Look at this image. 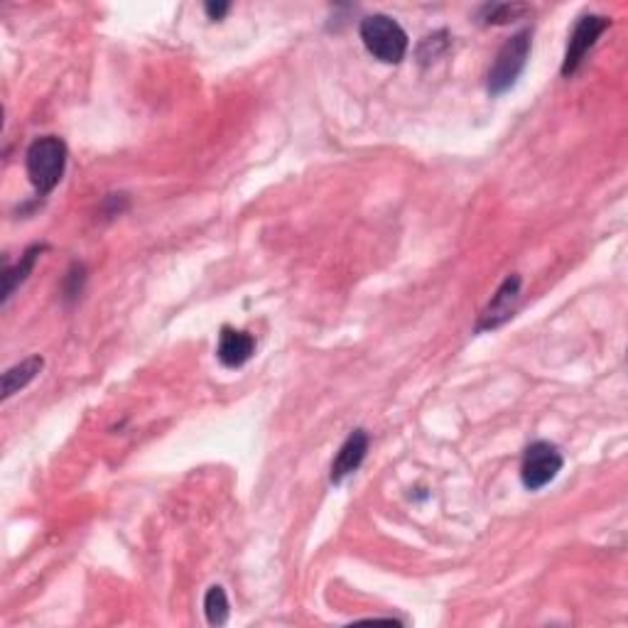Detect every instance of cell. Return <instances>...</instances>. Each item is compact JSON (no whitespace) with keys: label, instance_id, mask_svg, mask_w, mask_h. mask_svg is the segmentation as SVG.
Wrapping results in <instances>:
<instances>
[{"label":"cell","instance_id":"obj_1","mask_svg":"<svg viewBox=\"0 0 628 628\" xmlns=\"http://www.w3.org/2000/svg\"><path fill=\"white\" fill-rule=\"evenodd\" d=\"M27 177L40 197L50 194L62 182L67 170V145L57 135H42L27 148L25 153Z\"/></svg>","mask_w":628,"mask_h":628},{"label":"cell","instance_id":"obj_2","mask_svg":"<svg viewBox=\"0 0 628 628\" xmlns=\"http://www.w3.org/2000/svg\"><path fill=\"white\" fill-rule=\"evenodd\" d=\"M359 35L364 40L366 50L383 64H398L408 54V35L388 15H368V18L361 20Z\"/></svg>","mask_w":628,"mask_h":628},{"label":"cell","instance_id":"obj_3","mask_svg":"<svg viewBox=\"0 0 628 628\" xmlns=\"http://www.w3.org/2000/svg\"><path fill=\"white\" fill-rule=\"evenodd\" d=\"M530 57V30H521L501 47L489 72V94L501 96L516 84Z\"/></svg>","mask_w":628,"mask_h":628},{"label":"cell","instance_id":"obj_4","mask_svg":"<svg viewBox=\"0 0 628 628\" xmlns=\"http://www.w3.org/2000/svg\"><path fill=\"white\" fill-rule=\"evenodd\" d=\"M562 459L560 449L550 442H533L523 454V464H521V479L523 486L528 491H540L555 481V476L562 471Z\"/></svg>","mask_w":628,"mask_h":628},{"label":"cell","instance_id":"obj_5","mask_svg":"<svg viewBox=\"0 0 628 628\" xmlns=\"http://www.w3.org/2000/svg\"><path fill=\"white\" fill-rule=\"evenodd\" d=\"M606 30H609V18H604V15H582L577 20L570 42H567L565 59H562V77H572L582 67L584 57L597 45V40Z\"/></svg>","mask_w":628,"mask_h":628},{"label":"cell","instance_id":"obj_6","mask_svg":"<svg viewBox=\"0 0 628 628\" xmlns=\"http://www.w3.org/2000/svg\"><path fill=\"white\" fill-rule=\"evenodd\" d=\"M521 275H508L506 280L501 283V288L496 290V295L491 297L489 307L481 312L479 324H476V332H486V329H496L501 327L503 322L513 317L516 312L518 300H521Z\"/></svg>","mask_w":628,"mask_h":628},{"label":"cell","instance_id":"obj_7","mask_svg":"<svg viewBox=\"0 0 628 628\" xmlns=\"http://www.w3.org/2000/svg\"><path fill=\"white\" fill-rule=\"evenodd\" d=\"M256 354V339L248 332H241V329L234 327H224L221 329L219 346H216V356L226 368H238L246 361H251V356Z\"/></svg>","mask_w":628,"mask_h":628},{"label":"cell","instance_id":"obj_8","mask_svg":"<svg viewBox=\"0 0 628 628\" xmlns=\"http://www.w3.org/2000/svg\"><path fill=\"white\" fill-rule=\"evenodd\" d=\"M366 452H368L366 430H354L349 437H346L344 445L339 447L337 457H334L332 474H329L332 484H341L346 476L354 474V471L361 467V462L366 459Z\"/></svg>","mask_w":628,"mask_h":628},{"label":"cell","instance_id":"obj_9","mask_svg":"<svg viewBox=\"0 0 628 628\" xmlns=\"http://www.w3.org/2000/svg\"><path fill=\"white\" fill-rule=\"evenodd\" d=\"M42 366H45V359H42V356H30V359L20 361V364L8 368V371L3 373V388H0V398L8 400L10 395L20 393L23 388L30 386V383L37 378V373L42 371Z\"/></svg>","mask_w":628,"mask_h":628},{"label":"cell","instance_id":"obj_10","mask_svg":"<svg viewBox=\"0 0 628 628\" xmlns=\"http://www.w3.org/2000/svg\"><path fill=\"white\" fill-rule=\"evenodd\" d=\"M42 251H45V246H37L35 243V246H30L23 253V256H20L18 265H13V268L5 270L3 273V305L10 300V297H13V292L25 283L27 275H30L32 268H35L37 258L42 256Z\"/></svg>","mask_w":628,"mask_h":628},{"label":"cell","instance_id":"obj_11","mask_svg":"<svg viewBox=\"0 0 628 628\" xmlns=\"http://www.w3.org/2000/svg\"><path fill=\"white\" fill-rule=\"evenodd\" d=\"M204 614H207L209 626H224L229 621V597L221 584L209 587L207 597H204Z\"/></svg>","mask_w":628,"mask_h":628},{"label":"cell","instance_id":"obj_12","mask_svg":"<svg viewBox=\"0 0 628 628\" xmlns=\"http://www.w3.org/2000/svg\"><path fill=\"white\" fill-rule=\"evenodd\" d=\"M523 13H525L523 5H508V3L486 5L484 23L486 25H506L508 20H516L518 15H523Z\"/></svg>","mask_w":628,"mask_h":628},{"label":"cell","instance_id":"obj_13","mask_svg":"<svg viewBox=\"0 0 628 628\" xmlns=\"http://www.w3.org/2000/svg\"><path fill=\"white\" fill-rule=\"evenodd\" d=\"M204 10H207L209 20H224V15L229 13L231 5L229 3H207L204 5Z\"/></svg>","mask_w":628,"mask_h":628}]
</instances>
